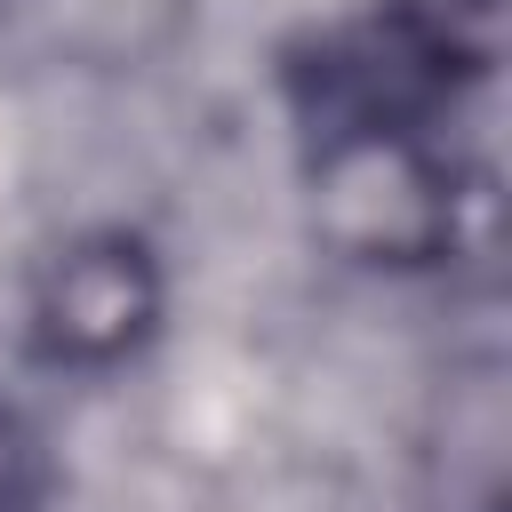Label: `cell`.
I'll return each instance as SVG.
<instances>
[{"label":"cell","instance_id":"obj_3","mask_svg":"<svg viewBox=\"0 0 512 512\" xmlns=\"http://www.w3.org/2000/svg\"><path fill=\"white\" fill-rule=\"evenodd\" d=\"M504 8L512 0H392L384 24L448 88V80H488L496 72V56H504Z\"/></svg>","mask_w":512,"mask_h":512},{"label":"cell","instance_id":"obj_4","mask_svg":"<svg viewBox=\"0 0 512 512\" xmlns=\"http://www.w3.org/2000/svg\"><path fill=\"white\" fill-rule=\"evenodd\" d=\"M0 512H40V440L0 400Z\"/></svg>","mask_w":512,"mask_h":512},{"label":"cell","instance_id":"obj_1","mask_svg":"<svg viewBox=\"0 0 512 512\" xmlns=\"http://www.w3.org/2000/svg\"><path fill=\"white\" fill-rule=\"evenodd\" d=\"M160 328V264L136 232H80L32 288V344L56 368H112Z\"/></svg>","mask_w":512,"mask_h":512},{"label":"cell","instance_id":"obj_2","mask_svg":"<svg viewBox=\"0 0 512 512\" xmlns=\"http://www.w3.org/2000/svg\"><path fill=\"white\" fill-rule=\"evenodd\" d=\"M192 24V0H0V56L24 72H144Z\"/></svg>","mask_w":512,"mask_h":512}]
</instances>
